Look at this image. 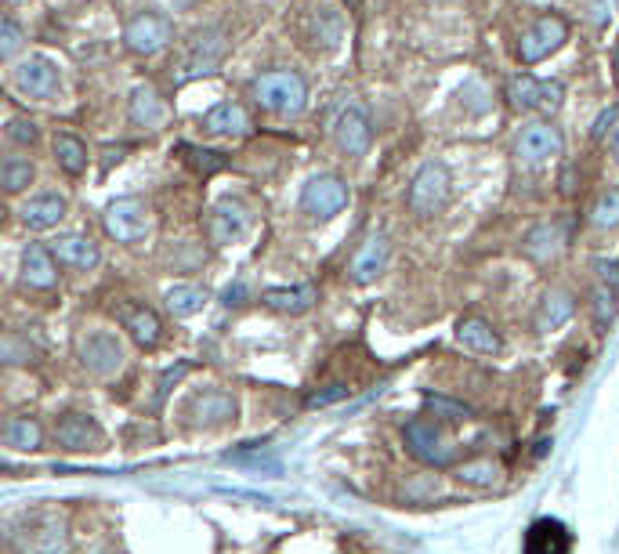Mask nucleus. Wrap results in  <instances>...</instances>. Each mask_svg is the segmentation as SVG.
<instances>
[{"mask_svg": "<svg viewBox=\"0 0 619 554\" xmlns=\"http://www.w3.org/2000/svg\"><path fill=\"white\" fill-rule=\"evenodd\" d=\"M243 297H247V287H243V283H236V287L225 290V305H243Z\"/></svg>", "mask_w": 619, "mask_h": 554, "instance_id": "09e8293b", "label": "nucleus"}, {"mask_svg": "<svg viewBox=\"0 0 619 554\" xmlns=\"http://www.w3.org/2000/svg\"><path fill=\"white\" fill-rule=\"evenodd\" d=\"M388 261H391V239L388 236H370L366 243H362V250L355 254V261H352V279L355 283H377V279L384 276V268H388Z\"/></svg>", "mask_w": 619, "mask_h": 554, "instance_id": "a211bd4d", "label": "nucleus"}, {"mask_svg": "<svg viewBox=\"0 0 619 554\" xmlns=\"http://www.w3.org/2000/svg\"><path fill=\"white\" fill-rule=\"evenodd\" d=\"M402 439H406V446H410V453L420 460V464H431V468H449V464L457 460V446L446 442V435H442V428L435 421L417 417V421L406 424Z\"/></svg>", "mask_w": 619, "mask_h": 554, "instance_id": "423d86ee", "label": "nucleus"}, {"mask_svg": "<svg viewBox=\"0 0 619 554\" xmlns=\"http://www.w3.org/2000/svg\"><path fill=\"white\" fill-rule=\"evenodd\" d=\"M69 203L66 196H58V192H44V196H33V200L22 207V221H26L33 232H48L55 229L58 221L66 218Z\"/></svg>", "mask_w": 619, "mask_h": 554, "instance_id": "4be33fe9", "label": "nucleus"}, {"mask_svg": "<svg viewBox=\"0 0 619 554\" xmlns=\"http://www.w3.org/2000/svg\"><path fill=\"white\" fill-rule=\"evenodd\" d=\"M247 229H250V211L239 200H221L210 207L207 232L214 247H232V243H239V239L247 236Z\"/></svg>", "mask_w": 619, "mask_h": 554, "instance_id": "ddd939ff", "label": "nucleus"}, {"mask_svg": "<svg viewBox=\"0 0 619 554\" xmlns=\"http://www.w3.org/2000/svg\"><path fill=\"white\" fill-rule=\"evenodd\" d=\"M464 106H467V113H489V91H486V84H467L464 87Z\"/></svg>", "mask_w": 619, "mask_h": 554, "instance_id": "c03bdc74", "label": "nucleus"}, {"mask_svg": "<svg viewBox=\"0 0 619 554\" xmlns=\"http://www.w3.org/2000/svg\"><path fill=\"white\" fill-rule=\"evenodd\" d=\"M616 69H619V55H616Z\"/></svg>", "mask_w": 619, "mask_h": 554, "instance_id": "603ef678", "label": "nucleus"}, {"mask_svg": "<svg viewBox=\"0 0 619 554\" xmlns=\"http://www.w3.org/2000/svg\"><path fill=\"white\" fill-rule=\"evenodd\" d=\"M457 475L464 478V482L489 486V482L496 478V464H493V460H478V464H464V468H457Z\"/></svg>", "mask_w": 619, "mask_h": 554, "instance_id": "37998d69", "label": "nucleus"}, {"mask_svg": "<svg viewBox=\"0 0 619 554\" xmlns=\"http://www.w3.org/2000/svg\"><path fill=\"white\" fill-rule=\"evenodd\" d=\"M609 149H612V160L619 163V127L612 131V138H609Z\"/></svg>", "mask_w": 619, "mask_h": 554, "instance_id": "3c124183", "label": "nucleus"}, {"mask_svg": "<svg viewBox=\"0 0 619 554\" xmlns=\"http://www.w3.org/2000/svg\"><path fill=\"white\" fill-rule=\"evenodd\" d=\"M565 239H569V232H565L562 221H543V225H536V229L525 236V254L536 261H547L565 247Z\"/></svg>", "mask_w": 619, "mask_h": 554, "instance_id": "cd10ccee", "label": "nucleus"}, {"mask_svg": "<svg viewBox=\"0 0 619 554\" xmlns=\"http://www.w3.org/2000/svg\"><path fill=\"white\" fill-rule=\"evenodd\" d=\"M22 48H26V29L8 15H0V62L22 55Z\"/></svg>", "mask_w": 619, "mask_h": 554, "instance_id": "c9c22d12", "label": "nucleus"}, {"mask_svg": "<svg viewBox=\"0 0 619 554\" xmlns=\"http://www.w3.org/2000/svg\"><path fill=\"white\" fill-rule=\"evenodd\" d=\"M229 51V40L221 29H200V33H192L185 40V48H181L178 62H174V80L185 84L192 77H203V73H214L221 66V58Z\"/></svg>", "mask_w": 619, "mask_h": 554, "instance_id": "f03ea898", "label": "nucleus"}, {"mask_svg": "<svg viewBox=\"0 0 619 554\" xmlns=\"http://www.w3.org/2000/svg\"><path fill=\"white\" fill-rule=\"evenodd\" d=\"M120 319H124V330L131 334L134 344H142V348H156V344H160L163 326H160V316H156L153 308H145V305H124Z\"/></svg>", "mask_w": 619, "mask_h": 554, "instance_id": "b1692460", "label": "nucleus"}, {"mask_svg": "<svg viewBox=\"0 0 619 554\" xmlns=\"http://www.w3.org/2000/svg\"><path fill=\"white\" fill-rule=\"evenodd\" d=\"M0 439H4V446L19 449V453H33V449L44 446V428L33 417H8L4 428H0Z\"/></svg>", "mask_w": 619, "mask_h": 554, "instance_id": "c85d7f7f", "label": "nucleus"}, {"mask_svg": "<svg viewBox=\"0 0 619 554\" xmlns=\"http://www.w3.org/2000/svg\"><path fill=\"white\" fill-rule=\"evenodd\" d=\"M315 297H319V290L315 287H272L261 294V301H265L272 312H286V316H301V312H308V308L315 305Z\"/></svg>", "mask_w": 619, "mask_h": 554, "instance_id": "a878e982", "label": "nucleus"}, {"mask_svg": "<svg viewBox=\"0 0 619 554\" xmlns=\"http://www.w3.org/2000/svg\"><path fill=\"white\" fill-rule=\"evenodd\" d=\"M562 134H558V127L543 124V120H536V124H525L522 131H518L515 138V156L525 163V167H540V163L554 160V156L562 153Z\"/></svg>", "mask_w": 619, "mask_h": 554, "instance_id": "9b49d317", "label": "nucleus"}, {"mask_svg": "<svg viewBox=\"0 0 619 554\" xmlns=\"http://www.w3.org/2000/svg\"><path fill=\"white\" fill-rule=\"evenodd\" d=\"M424 402H428L431 410L453 413L457 421H471V417H475V413H471V406H464V402H457V399H446V395H439V392H428V395H424Z\"/></svg>", "mask_w": 619, "mask_h": 554, "instance_id": "79ce46f5", "label": "nucleus"}, {"mask_svg": "<svg viewBox=\"0 0 619 554\" xmlns=\"http://www.w3.org/2000/svg\"><path fill=\"white\" fill-rule=\"evenodd\" d=\"M525 554H572V529L558 518H536L525 533Z\"/></svg>", "mask_w": 619, "mask_h": 554, "instance_id": "dca6fc26", "label": "nucleus"}, {"mask_svg": "<svg viewBox=\"0 0 619 554\" xmlns=\"http://www.w3.org/2000/svg\"><path fill=\"white\" fill-rule=\"evenodd\" d=\"M181 153H185V160H189L200 174H214V171L225 167V156L214 153V149H196V145H185Z\"/></svg>", "mask_w": 619, "mask_h": 554, "instance_id": "58836bf2", "label": "nucleus"}, {"mask_svg": "<svg viewBox=\"0 0 619 554\" xmlns=\"http://www.w3.org/2000/svg\"><path fill=\"white\" fill-rule=\"evenodd\" d=\"M203 305H207V294L200 287H192V283H178V287L167 290V312L174 319L196 316V312H203Z\"/></svg>", "mask_w": 619, "mask_h": 554, "instance_id": "7c9ffc66", "label": "nucleus"}, {"mask_svg": "<svg viewBox=\"0 0 619 554\" xmlns=\"http://www.w3.org/2000/svg\"><path fill=\"white\" fill-rule=\"evenodd\" d=\"M51 254H55L58 265H69V268H95L102 261V250L91 236H80V232H66V236H58L51 243Z\"/></svg>", "mask_w": 619, "mask_h": 554, "instance_id": "412c9836", "label": "nucleus"}, {"mask_svg": "<svg viewBox=\"0 0 619 554\" xmlns=\"http://www.w3.org/2000/svg\"><path fill=\"white\" fill-rule=\"evenodd\" d=\"M77 355L84 363L87 373L95 377H113V373L124 370V341L113 334V330H87V334L77 337Z\"/></svg>", "mask_w": 619, "mask_h": 554, "instance_id": "7ed1b4c3", "label": "nucleus"}, {"mask_svg": "<svg viewBox=\"0 0 619 554\" xmlns=\"http://www.w3.org/2000/svg\"><path fill=\"white\" fill-rule=\"evenodd\" d=\"M134 127H145V131H160L167 124V102L160 98L153 84H138L131 91V106H127Z\"/></svg>", "mask_w": 619, "mask_h": 554, "instance_id": "6ab92c4d", "label": "nucleus"}, {"mask_svg": "<svg viewBox=\"0 0 619 554\" xmlns=\"http://www.w3.org/2000/svg\"><path fill=\"white\" fill-rule=\"evenodd\" d=\"M225 460L236 464V468L261 471V475H283V460L261 446H247V449H239V453H225Z\"/></svg>", "mask_w": 619, "mask_h": 554, "instance_id": "2f4dec72", "label": "nucleus"}, {"mask_svg": "<svg viewBox=\"0 0 619 554\" xmlns=\"http://www.w3.org/2000/svg\"><path fill=\"white\" fill-rule=\"evenodd\" d=\"M341 399H348V384H326L323 392H312L308 395V406H330V402H341Z\"/></svg>", "mask_w": 619, "mask_h": 554, "instance_id": "a18cd8bd", "label": "nucleus"}, {"mask_svg": "<svg viewBox=\"0 0 619 554\" xmlns=\"http://www.w3.org/2000/svg\"><path fill=\"white\" fill-rule=\"evenodd\" d=\"M449 185H453V178H449L446 163H439V160L424 163L410 182L413 214H439L442 207H446V200H449Z\"/></svg>", "mask_w": 619, "mask_h": 554, "instance_id": "6e6552de", "label": "nucleus"}, {"mask_svg": "<svg viewBox=\"0 0 619 554\" xmlns=\"http://www.w3.org/2000/svg\"><path fill=\"white\" fill-rule=\"evenodd\" d=\"M341 33H344V22L334 8H319L312 15V33L308 37L315 40V48L323 44V48H337L341 44Z\"/></svg>", "mask_w": 619, "mask_h": 554, "instance_id": "473e14b6", "label": "nucleus"}, {"mask_svg": "<svg viewBox=\"0 0 619 554\" xmlns=\"http://www.w3.org/2000/svg\"><path fill=\"white\" fill-rule=\"evenodd\" d=\"M22 283L29 290H51L58 283V261L51 254V247H40V243H29L22 250Z\"/></svg>", "mask_w": 619, "mask_h": 554, "instance_id": "aec40b11", "label": "nucleus"}, {"mask_svg": "<svg viewBox=\"0 0 619 554\" xmlns=\"http://www.w3.org/2000/svg\"><path fill=\"white\" fill-rule=\"evenodd\" d=\"M250 95L265 113L276 116H297L308 106V84L294 69H268L250 84Z\"/></svg>", "mask_w": 619, "mask_h": 554, "instance_id": "f257e3e1", "label": "nucleus"}, {"mask_svg": "<svg viewBox=\"0 0 619 554\" xmlns=\"http://www.w3.org/2000/svg\"><path fill=\"white\" fill-rule=\"evenodd\" d=\"M55 442L62 449H69V453H91V449H102L105 435L95 417H87V413H62L55 421Z\"/></svg>", "mask_w": 619, "mask_h": 554, "instance_id": "4468645a", "label": "nucleus"}, {"mask_svg": "<svg viewBox=\"0 0 619 554\" xmlns=\"http://www.w3.org/2000/svg\"><path fill=\"white\" fill-rule=\"evenodd\" d=\"M185 373H189V363H178L174 370L163 373V377H160V392H156V406H160V402L167 399V392H171V388L181 381V377H185Z\"/></svg>", "mask_w": 619, "mask_h": 554, "instance_id": "49530a36", "label": "nucleus"}, {"mask_svg": "<svg viewBox=\"0 0 619 554\" xmlns=\"http://www.w3.org/2000/svg\"><path fill=\"white\" fill-rule=\"evenodd\" d=\"M576 312V297L569 290H547L540 301V312H536V326H540L543 334H551L558 326H565Z\"/></svg>", "mask_w": 619, "mask_h": 554, "instance_id": "bb28decb", "label": "nucleus"}, {"mask_svg": "<svg viewBox=\"0 0 619 554\" xmlns=\"http://www.w3.org/2000/svg\"><path fill=\"white\" fill-rule=\"evenodd\" d=\"M102 225L116 243H138V239L149 236L153 218H149L145 200H138V196H120V200H113L105 207Z\"/></svg>", "mask_w": 619, "mask_h": 554, "instance_id": "39448f33", "label": "nucleus"}, {"mask_svg": "<svg viewBox=\"0 0 619 554\" xmlns=\"http://www.w3.org/2000/svg\"><path fill=\"white\" fill-rule=\"evenodd\" d=\"M507 98L515 109H529V113H554L565 102V87L558 80H536L529 73L507 80Z\"/></svg>", "mask_w": 619, "mask_h": 554, "instance_id": "1a4fd4ad", "label": "nucleus"}, {"mask_svg": "<svg viewBox=\"0 0 619 554\" xmlns=\"http://www.w3.org/2000/svg\"><path fill=\"white\" fill-rule=\"evenodd\" d=\"M55 160H58V167H62V171L66 174H73V178H77V174H84L87 171V160H91V156H87V145L80 142L77 134H55Z\"/></svg>", "mask_w": 619, "mask_h": 554, "instance_id": "c756f323", "label": "nucleus"}, {"mask_svg": "<svg viewBox=\"0 0 619 554\" xmlns=\"http://www.w3.org/2000/svg\"><path fill=\"white\" fill-rule=\"evenodd\" d=\"M236 399L229 392H221V388H210V392H200L192 399L189 413H192V424L196 428H221V424H229L236 417Z\"/></svg>", "mask_w": 619, "mask_h": 554, "instance_id": "f3484780", "label": "nucleus"}, {"mask_svg": "<svg viewBox=\"0 0 619 554\" xmlns=\"http://www.w3.org/2000/svg\"><path fill=\"white\" fill-rule=\"evenodd\" d=\"M15 87L33 102H51L58 95V66L48 55H33L15 69Z\"/></svg>", "mask_w": 619, "mask_h": 554, "instance_id": "f8f14e48", "label": "nucleus"}, {"mask_svg": "<svg viewBox=\"0 0 619 554\" xmlns=\"http://www.w3.org/2000/svg\"><path fill=\"white\" fill-rule=\"evenodd\" d=\"M565 40H569V22L558 19V15H540L518 40V58L525 66H536L543 58H551Z\"/></svg>", "mask_w": 619, "mask_h": 554, "instance_id": "9d476101", "label": "nucleus"}, {"mask_svg": "<svg viewBox=\"0 0 619 554\" xmlns=\"http://www.w3.org/2000/svg\"><path fill=\"white\" fill-rule=\"evenodd\" d=\"M348 200H352V189H348L341 174H315L301 189V211L319 221L341 214L348 207Z\"/></svg>", "mask_w": 619, "mask_h": 554, "instance_id": "20e7f679", "label": "nucleus"}, {"mask_svg": "<svg viewBox=\"0 0 619 554\" xmlns=\"http://www.w3.org/2000/svg\"><path fill=\"white\" fill-rule=\"evenodd\" d=\"M250 127H254L250 124V113L239 102H218V106L203 116V131L225 134V138H243V134H250Z\"/></svg>", "mask_w": 619, "mask_h": 554, "instance_id": "5701e85b", "label": "nucleus"}, {"mask_svg": "<svg viewBox=\"0 0 619 554\" xmlns=\"http://www.w3.org/2000/svg\"><path fill=\"white\" fill-rule=\"evenodd\" d=\"M33 182H37V167L29 160H19V156H15V160L0 163V189L4 192L15 196V192H26Z\"/></svg>", "mask_w": 619, "mask_h": 554, "instance_id": "72a5a7b5", "label": "nucleus"}, {"mask_svg": "<svg viewBox=\"0 0 619 554\" xmlns=\"http://www.w3.org/2000/svg\"><path fill=\"white\" fill-rule=\"evenodd\" d=\"M594 229H619V189H609L605 196H598L591 211Z\"/></svg>", "mask_w": 619, "mask_h": 554, "instance_id": "e433bc0d", "label": "nucleus"}, {"mask_svg": "<svg viewBox=\"0 0 619 554\" xmlns=\"http://www.w3.org/2000/svg\"><path fill=\"white\" fill-rule=\"evenodd\" d=\"M594 268H598V279H601V283H609V287L619 290V261L598 258V261H594Z\"/></svg>", "mask_w": 619, "mask_h": 554, "instance_id": "de8ad7c7", "label": "nucleus"}, {"mask_svg": "<svg viewBox=\"0 0 619 554\" xmlns=\"http://www.w3.org/2000/svg\"><path fill=\"white\" fill-rule=\"evenodd\" d=\"M334 138H337V149H341L344 156H366L370 153V142H373L370 116L362 113L359 106H348L341 116H337Z\"/></svg>", "mask_w": 619, "mask_h": 554, "instance_id": "2eb2a0df", "label": "nucleus"}, {"mask_svg": "<svg viewBox=\"0 0 619 554\" xmlns=\"http://www.w3.org/2000/svg\"><path fill=\"white\" fill-rule=\"evenodd\" d=\"M26 554H66V526L44 522L33 529V540L26 536Z\"/></svg>", "mask_w": 619, "mask_h": 554, "instance_id": "f704fd0d", "label": "nucleus"}, {"mask_svg": "<svg viewBox=\"0 0 619 554\" xmlns=\"http://www.w3.org/2000/svg\"><path fill=\"white\" fill-rule=\"evenodd\" d=\"M8 138L15 145H37L40 142V127L29 120V116H15L8 120Z\"/></svg>", "mask_w": 619, "mask_h": 554, "instance_id": "a19ab883", "label": "nucleus"}, {"mask_svg": "<svg viewBox=\"0 0 619 554\" xmlns=\"http://www.w3.org/2000/svg\"><path fill=\"white\" fill-rule=\"evenodd\" d=\"M124 44L134 55H160L174 44V22L156 11H142L124 26Z\"/></svg>", "mask_w": 619, "mask_h": 554, "instance_id": "0eeeda50", "label": "nucleus"}, {"mask_svg": "<svg viewBox=\"0 0 619 554\" xmlns=\"http://www.w3.org/2000/svg\"><path fill=\"white\" fill-rule=\"evenodd\" d=\"M616 305H619V290L598 279V287H594V316H598L601 326L612 323V316H616Z\"/></svg>", "mask_w": 619, "mask_h": 554, "instance_id": "4c0bfd02", "label": "nucleus"}, {"mask_svg": "<svg viewBox=\"0 0 619 554\" xmlns=\"http://www.w3.org/2000/svg\"><path fill=\"white\" fill-rule=\"evenodd\" d=\"M29 355H33V348L22 337L0 334V363H29Z\"/></svg>", "mask_w": 619, "mask_h": 554, "instance_id": "ea45409f", "label": "nucleus"}, {"mask_svg": "<svg viewBox=\"0 0 619 554\" xmlns=\"http://www.w3.org/2000/svg\"><path fill=\"white\" fill-rule=\"evenodd\" d=\"M612 120H616V109H609V113H605V116H601V120H598V124H594V138H601V134H605V131H609V124H612Z\"/></svg>", "mask_w": 619, "mask_h": 554, "instance_id": "8fccbe9b", "label": "nucleus"}, {"mask_svg": "<svg viewBox=\"0 0 619 554\" xmlns=\"http://www.w3.org/2000/svg\"><path fill=\"white\" fill-rule=\"evenodd\" d=\"M457 341L464 344V348H471V352H478V355H500V352H504V341H500V334H496L486 319H478V316L460 319Z\"/></svg>", "mask_w": 619, "mask_h": 554, "instance_id": "393cba45", "label": "nucleus"}]
</instances>
